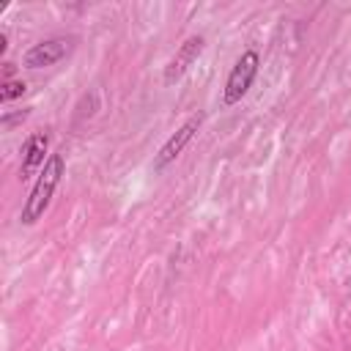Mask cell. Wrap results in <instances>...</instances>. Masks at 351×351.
I'll return each mask as SVG.
<instances>
[{
  "instance_id": "1",
  "label": "cell",
  "mask_w": 351,
  "mask_h": 351,
  "mask_svg": "<svg viewBox=\"0 0 351 351\" xmlns=\"http://www.w3.org/2000/svg\"><path fill=\"white\" fill-rule=\"evenodd\" d=\"M60 176H63V156H60V154H52V156L47 159L44 170L38 173V181H36V186L30 189V197H27L25 206H22V222H25V225H33V222L47 211L49 197H52V192H55Z\"/></svg>"
},
{
  "instance_id": "2",
  "label": "cell",
  "mask_w": 351,
  "mask_h": 351,
  "mask_svg": "<svg viewBox=\"0 0 351 351\" xmlns=\"http://www.w3.org/2000/svg\"><path fill=\"white\" fill-rule=\"evenodd\" d=\"M258 63H261V58H258V52H252V49H247V52L236 60V66L230 69L228 82H225V104H236V101L250 90V85H252V80H255V74H258Z\"/></svg>"
},
{
  "instance_id": "3",
  "label": "cell",
  "mask_w": 351,
  "mask_h": 351,
  "mask_svg": "<svg viewBox=\"0 0 351 351\" xmlns=\"http://www.w3.org/2000/svg\"><path fill=\"white\" fill-rule=\"evenodd\" d=\"M71 47H74V41L71 38H49V41H41V44H36V47H30L27 52H25V58H22V63L27 66V69H44V66H52V63H58L60 58H66L69 52H71Z\"/></svg>"
},
{
  "instance_id": "4",
  "label": "cell",
  "mask_w": 351,
  "mask_h": 351,
  "mask_svg": "<svg viewBox=\"0 0 351 351\" xmlns=\"http://www.w3.org/2000/svg\"><path fill=\"white\" fill-rule=\"evenodd\" d=\"M200 52H203V36H189V38L178 47V52L170 58V63H167V69H165V82H167V85L178 82V80L186 74V69L197 60Z\"/></svg>"
},
{
  "instance_id": "5",
  "label": "cell",
  "mask_w": 351,
  "mask_h": 351,
  "mask_svg": "<svg viewBox=\"0 0 351 351\" xmlns=\"http://www.w3.org/2000/svg\"><path fill=\"white\" fill-rule=\"evenodd\" d=\"M200 123H203V115H192V118H189V121H186V123H184V126H181V129H178V132L159 148V154H156V159H154V170L167 167V165L184 151V145L192 140V134L200 129Z\"/></svg>"
},
{
  "instance_id": "6",
  "label": "cell",
  "mask_w": 351,
  "mask_h": 351,
  "mask_svg": "<svg viewBox=\"0 0 351 351\" xmlns=\"http://www.w3.org/2000/svg\"><path fill=\"white\" fill-rule=\"evenodd\" d=\"M44 151H47V137L44 134H30L25 148H22V178H27L44 162Z\"/></svg>"
},
{
  "instance_id": "7",
  "label": "cell",
  "mask_w": 351,
  "mask_h": 351,
  "mask_svg": "<svg viewBox=\"0 0 351 351\" xmlns=\"http://www.w3.org/2000/svg\"><path fill=\"white\" fill-rule=\"evenodd\" d=\"M22 93H25V82H22V80H8V82H3L0 99H3V101H11V99H16V96H22Z\"/></svg>"
}]
</instances>
